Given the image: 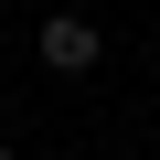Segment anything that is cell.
Returning <instances> with one entry per match:
<instances>
[{"label": "cell", "instance_id": "7a4b0ae2", "mask_svg": "<svg viewBox=\"0 0 160 160\" xmlns=\"http://www.w3.org/2000/svg\"><path fill=\"white\" fill-rule=\"evenodd\" d=\"M0 160H22V149H11V139H0Z\"/></svg>", "mask_w": 160, "mask_h": 160}, {"label": "cell", "instance_id": "6da1fadb", "mask_svg": "<svg viewBox=\"0 0 160 160\" xmlns=\"http://www.w3.org/2000/svg\"><path fill=\"white\" fill-rule=\"evenodd\" d=\"M32 53H43L53 75H96V64H107V32H96L86 11H43V32H32Z\"/></svg>", "mask_w": 160, "mask_h": 160}]
</instances>
